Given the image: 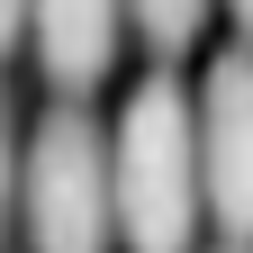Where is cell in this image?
<instances>
[{
    "mask_svg": "<svg viewBox=\"0 0 253 253\" xmlns=\"http://www.w3.org/2000/svg\"><path fill=\"white\" fill-rule=\"evenodd\" d=\"M109 190H118V244L126 253H190L208 217L199 190V100L154 73L126 90L109 126Z\"/></svg>",
    "mask_w": 253,
    "mask_h": 253,
    "instance_id": "1",
    "label": "cell"
},
{
    "mask_svg": "<svg viewBox=\"0 0 253 253\" xmlns=\"http://www.w3.org/2000/svg\"><path fill=\"white\" fill-rule=\"evenodd\" d=\"M18 235L27 253H109L118 244V190L109 136L82 109H45L18 154Z\"/></svg>",
    "mask_w": 253,
    "mask_h": 253,
    "instance_id": "2",
    "label": "cell"
},
{
    "mask_svg": "<svg viewBox=\"0 0 253 253\" xmlns=\"http://www.w3.org/2000/svg\"><path fill=\"white\" fill-rule=\"evenodd\" d=\"M199 190L217 226L253 244V45L217 54L199 82Z\"/></svg>",
    "mask_w": 253,
    "mask_h": 253,
    "instance_id": "3",
    "label": "cell"
},
{
    "mask_svg": "<svg viewBox=\"0 0 253 253\" xmlns=\"http://www.w3.org/2000/svg\"><path fill=\"white\" fill-rule=\"evenodd\" d=\"M27 37L54 90H100L126 37V0H27Z\"/></svg>",
    "mask_w": 253,
    "mask_h": 253,
    "instance_id": "4",
    "label": "cell"
},
{
    "mask_svg": "<svg viewBox=\"0 0 253 253\" xmlns=\"http://www.w3.org/2000/svg\"><path fill=\"white\" fill-rule=\"evenodd\" d=\"M217 0H126V18H136V37L154 54H181V45H199V27H208Z\"/></svg>",
    "mask_w": 253,
    "mask_h": 253,
    "instance_id": "5",
    "label": "cell"
},
{
    "mask_svg": "<svg viewBox=\"0 0 253 253\" xmlns=\"http://www.w3.org/2000/svg\"><path fill=\"white\" fill-rule=\"evenodd\" d=\"M18 118H9V90H0V253H9V235H18Z\"/></svg>",
    "mask_w": 253,
    "mask_h": 253,
    "instance_id": "6",
    "label": "cell"
},
{
    "mask_svg": "<svg viewBox=\"0 0 253 253\" xmlns=\"http://www.w3.org/2000/svg\"><path fill=\"white\" fill-rule=\"evenodd\" d=\"M18 37H27V0H0V54H9Z\"/></svg>",
    "mask_w": 253,
    "mask_h": 253,
    "instance_id": "7",
    "label": "cell"
},
{
    "mask_svg": "<svg viewBox=\"0 0 253 253\" xmlns=\"http://www.w3.org/2000/svg\"><path fill=\"white\" fill-rule=\"evenodd\" d=\"M226 9H235V27H244V37H253V0H226Z\"/></svg>",
    "mask_w": 253,
    "mask_h": 253,
    "instance_id": "8",
    "label": "cell"
},
{
    "mask_svg": "<svg viewBox=\"0 0 253 253\" xmlns=\"http://www.w3.org/2000/svg\"><path fill=\"white\" fill-rule=\"evenodd\" d=\"M226 253H244V244H226Z\"/></svg>",
    "mask_w": 253,
    "mask_h": 253,
    "instance_id": "9",
    "label": "cell"
}]
</instances>
